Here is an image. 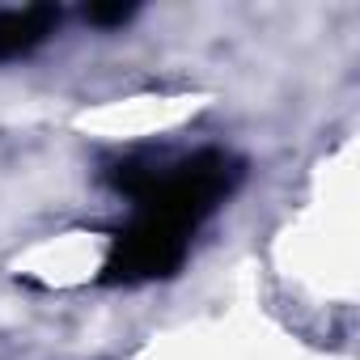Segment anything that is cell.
<instances>
[{
  "label": "cell",
  "mask_w": 360,
  "mask_h": 360,
  "mask_svg": "<svg viewBox=\"0 0 360 360\" xmlns=\"http://www.w3.org/2000/svg\"><path fill=\"white\" fill-rule=\"evenodd\" d=\"M60 13L51 5H34V9H9L0 13V60L22 56L30 47H39L51 30H56Z\"/></svg>",
  "instance_id": "cell-1"
},
{
  "label": "cell",
  "mask_w": 360,
  "mask_h": 360,
  "mask_svg": "<svg viewBox=\"0 0 360 360\" xmlns=\"http://www.w3.org/2000/svg\"><path fill=\"white\" fill-rule=\"evenodd\" d=\"M131 18V5H98L89 9V22H102V26H115V22H127Z\"/></svg>",
  "instance_id": "cell-2"
}]
</instances>
